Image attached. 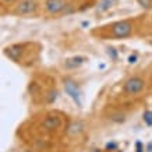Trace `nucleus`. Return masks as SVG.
Instances as JSON below:
<instances>
[{"label":"nucleus","instance_id":"obj_4","mask_svg":"<svg viewBox=\"0 0 152 152\" xmlns=\"http://www.w3.org/2000/svg\"><path fill=\"white\" fill-rule=\"evenodd\" d=\"M64 91L77 105L83 106V102H81V91H80L78 85L74 83L73 80H69V78L64 80Z\"/></svg>","mask_w":152,"mask_h":152},{"label":"nucleus","instance_id":"obj_10","mask_svg":"<svg viewBox=\"0 0 152 152\" xmlns=\"http://www.w3.org/2000/svg\"><path fill=\"white\" fill-rule=\"evenodd\" d=\"M137 3L144 9H151L152 7V0H137Z\"/></svg>","mask_w":152,"mask_h":152},{"label":"nucleus","instance_id":"obj_14","mask_svg":"<svg viewBox=\"0 0 152 152\" xmlns=\"http://www.w3.org/2000/svg\"><path fill=\"white\" fill-rule=\"evenodd\" d=\"M107 53L112 55V59H116V57H117V53H116V50L113 48H109V49H107Z\"/></svg>","mask_w":152,"mask_h":152},{"label":"nucleus","instance_id":"obj_13","mask_svg":"<svg viewBox=\"0 0 152 152\" xmlns=\"http://www.w3.org/2000/svg\"><path fill=\"white\" fill-rule=\"evenodd\" d=\"M48 95H49V98H48V102H49V103H52V102L56 99V91H50V92L48 94Z\"/></svg>","mask_w":152,"mask_h":152},{"label":"nucleus","instance_id":"obj_17","mask_svg":"<svg viewBox=\"0 0 152 152\" xmlns=\"http://www.w3.org/2000/svg\"><path fill=\"white\" fill-rule=\"evenodd\" d=\"M135 60H137V56H130V57H129V61H130V63H135Z\"/></svg>","mask_w":152,"mask_h":152},{"label":"nucleus","instance_id":"obj_6","mask_svg":"<svg viewBox=\"0 0 152 152\" xmlns=\"http://www.w3.org/2000/svg\"><path fill=\"white\" fill-rule=\"evenodd\" d=\"M60 124H61V120L57 117V116H48L46 119L42 121V126L46 130H55L59 129Z\"/></svg>","mask_w":152,"mask_h":152},{"label":"nucleus","instance_id":"obj_15","mask_svg":"<svg viewBox=\"0 0 152 152\" xmlns=\"http://www.w3.org/2000/svg\"><path fill=\"white\" fill-rule=\"evenodd\" d=\"M116 148H117V145H116L115 142L107 144V145H106V149H116Z\"/></svg>","mask_w":152,"mask_h":152},{"label":"nucleus","instance_id":"obj_3","mask_svg":"<svg viewBox=\"0 0 152 152\" xmlns=\"http://www.w3.org/2000/svg\"><path fill=\"white\" fill-rule=\"evenodd\" d=\"M38 4L35 0H21L18 4L15 6L14 13L17 15H32L37 13Z\"/></svg>","mask_w":152,"mask_h":152},{"label":"nucleus","instance_id":"obj_7","mask_svg":"<svg viewBox=\"0 0 152 152\" xmlns=\"http://www.w3.org/2000/svg\"><path fill=\"white\" fill-rule=\"evenodd\" d=\"M85 61V57L83 56H75V57H71L66 61V69H75V67H80L81 64H84Z\"/></svg>","mask_w":152,"mask_h":152},{"label":"nucleus","instance_id":"obj_16","mask_svg":"<svg viewBox=\"0 0 152 152\" xmlns=\"http://www.w3.org/2000/svg\"><path fill=\"white\" fill-rule=\"evenodd\" d=\"M135 145H137V152H142V144L140 142V141H137Z\"/></svg>","mask_w":152,"mask_h":152},{"label":"nucleus","instance_id":"obj_2","mask_svg":"<svg viewBox=\"0 0 152 152\" xmlns=\"http://www.w3.org/2000/svg\"><path fill=\"white\" fill-rule=\"evenodd\" d=\"M145 87V83H144L142 78L140 77H131L124 83V87H123V91L129 95H137L144 89Z\"/></svg>","mask_w":152,"mask_h":152},{"label":"nucleus","instance_id":"obj_8","mask_svg":"<svg viewBox=\"0 0 152 152\" xmlns=\"http://www.w3.org/2000/svg\"><path fill=\"white\" fill-rule=\"evenodd\" d=\"M142 120L145 121V124L148 127H152V110H147L142 115Z\"/></svg>","mask_w":152,"mask_h":152},{"label":"nucleus","instance_id":"obj_9","mask_svg":"<svg viewBox=\"0 0 152 152\" xmlns=\"http://www.w3.org/2000/svg\"><path fill=\"white\" fill-rule=\"evenodd\" d=\"M112 4H113V0H102L99 4V11H105V10L110 9Z\"/></svg>","mask_w":152,"mask_h":152},{"label":"nucleus","instance_id":"obj_12","mask_svg":"<svg viewBox=\"0 0 152 152\" xmlns=\"http://www.w3.org/2000/svg\"><path fill=\"white\" fill-rule=\"evenodd\" d=\"M110 120H115V121H124L126 117L123 113H116V115H113L110 117Z\"/></svg>","mask_w":152,"mask_h":152},{"label":"nucleus","instance_id":"obj_1","mask_svg":"<svg viewBox=\"0 0 152 152\" xmlns=\"http://www.w3.org/2000/svg\"><path fill=\"white\" fill-rule=\"evenodd\" d=\"M112 37L119 38V39H123V38H129L133 32V24L130 21H119V23H115L110 28Z\"/></svg>","mask_w":152,"mask_h":152},{"label":"nucleus","instance_id":"obj_11","mask_svg":"<svg viewBox=\"0 0 152 152\" xmlns=\"http://www.w3.org/2000/svg\"><path fill=\"white\" fill-rule=\"evenodd\" d=\"M70 127H71V129H74V130H70L69 133H71V131H73V134H77V133H80V131L83 130V126L80 124V123H74V124H71Z\"/></svg>","mask_w":152,"mask_h":152},{"label":"nucleus","instance_id":"obj_19","mask_svg":"<svg viewBox=\"0 0 152 152\" xmlns=\"http://www.w3.org/2000/svg\"><path fill=\"white\" fill-rule=\"evenodd\" d=\"M3 1H6V3H10V1H14V0H3Z\"/></svg>","mask_w":152,"mask_h":152},{"label":"nucleus","instance_id":"obj_5","mask_svg":"<svg viewBox=\"0 0 152 152\" xmlns=\"http://www.w3.org/2000/svg\"><path fill=\"white\" fill-rule=\"evenodd\" d=\"M67 7L64 0H46L45 1V10L49 14H59L61 11H64Z\"/></svg>","mask_w":152,"mask_h":152},{"label":"nucleus","instance_id":"obj_18","mask_svg":"<svg viewBox=\"0 0 152 152\" xmlns=\"http://www.w3.org/2000/svg\"><path fill=\"white\" fill-rule=\"evenodd\" d=\"M147 149H148V151H149V152H152V142H149V144H148V148H147Z\"/></svg>","mask_w":152,"mask_h":152}]
</instances>
